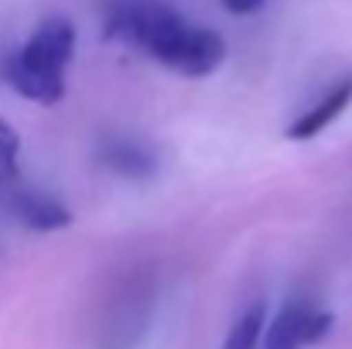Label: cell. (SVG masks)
I'll return each mask as SVG.
<instances>
[{"label": "cell", "instance_id": "6da1fadb", "mask_svg": "<svg viewBox=\"0 0 352 349\" xmlns=\"http://www.w3.org/2000/svg\"><path fill=\"white\" fill-rule=\"evenodd\" d=\"M103 31L192 79L216 72L226 59V41L216 31L185 21L164 0H110Z\"/></svg>", "mask_w": 352, "mask_h": 349}, {"label": "cell", "instance_id": "7a4b0ae2", "mask_svg": "<svg viewBox=\"0 0 352 349\" xmlns=\"http://www.w3.org/2000/svg\"><path fill=\"white\" fill-rule=\"evenodd\" d=\"M72 55L76 28L65 17H48L24 41V48H17L7 59L3 76L24 100L52 107L65 96V65L72 62Z\"/></svg>", "mask_w": 352, "mask_h": 349}, {"label": "cell", "instance_id": "3957f363", "mask_svg": "<svg viewBox=\"0 0 352 349\" xmlns=\"http://www.w3.org/2000/svg\"><path fill=\"white\" fill-rule=\"evenodd\" d=\"M329 329H332V312H322L311 298H291L267 329L263 349H305L325 339Z\"/></svg>", "mask_w": 352, "mask_h": 349}, {"label": "cell", "instance_id": "277c9868", "mask_svg": "<svg viewBox=\"0 0 352 349\" xmlns=\"http://www.w3.org/2000/svg\"><path fill=\"white\" fill-rule=\"evenodd\" d=\"M3 192H7V195H3L7 213H10L17 223H24L28 230L52 233V230H65V226L72 223L69 206H62V202L52 199L48 192H38V189H28V185H17V182H10Z\"/></svg>", "mask_w": 352, "mask_h": 349}, {"label": "cell", "instance_id": "5b68a950", "mask_svg": "<svg viewBox=\"0 0 352 349\" xmlns=\"http://www.w3.org/2000/svg\"><path fill=\"white\" fill-rule=\"evenodd\" d=\"M96 158L107 171L130 182H144L157 171V154L144 140H133V137H107L96 147Z\"/></svg>", "mask_w": 352, "mask_h": 349}, {"label": "cell", "instance_id": "8992f818", "mask_svg": "<svg viewBox=\"0 0 352 349\" xmlns=\"http://www.w3.org/2000/svg\"><path fill=\"white\" fill-rule=\"evenodd\" d=\"M349 103H352V76L342 79L339 86H332L301 120H294V123L287 127V137H291V140H311V137H318Z\"/></svg>", "mask_w": 352, "mask_h": 349}, {"label": "cell", "instance_id": "52a82bcc", "mask_svg": "<svg viewBox=\"0 0 352 349\" xmlns=\"http://www.w3.org/2000/svg\"><path fill=\"white\" fill-rule=\"evenodd\" d=\"M263 326H267V305L263 302H253L233 322L223 349H256L260 339H263Z\"/></svg>", "mask_w": 352, "mask_h": 349}, {"label": "cell", "instance_id": "ba28073f", "mask_svg": "<svg viewBox=\"0 0 352 349\" xmlns=\"http://www.w3.org/2000/svg\"><path fill=\"white\" fill-rule=\"evenodd\" d=\"M17 151H21V140H17L14 127L7 120H0V189H7L17 178Z\"/></svg>", "mask_w": 352, "mask_h": 349}, {"label": "cell", "instance_id": "9c48e42d", "mask_svg": "<svg viewBox=\"0 0 352 349\" xmlns=\"http://www.w3.org/2000/svg\"><path fill=\"white\" fill-rule=\"evenodd\" d=\"M263 3H267V0H223V7H226L230 14H256Z\"/></svg>", "mask_w": 352, "mask_h": 349}]
</instances>
